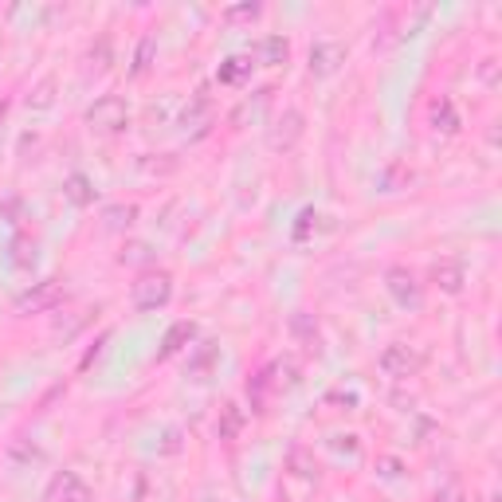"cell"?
I'll return each instance as SVG.
<instances>
[{
  "label": "cell",
  "mask_w": 502,
  "mask_h": 502,
  "mask_svg": "<svg viewBox=\"0 0 502 502\" xmlns=\"http://www.w3.org/2000/svg\"><path fill=\"white\" fill-rule=\"evenodd\" d=\"M169 298H173V275L169 271L149 267V271H142L130 283V303H134V311H142V314L162 311V306H169Z\"/></svg>",
  "instance_id": "obj_1"
},
{
  "label": "cell",
  "mask_w": 502,
  "mask_h": 502,
  "mask_svg": "<svg viewBox=\"0 0 502 502\" xmlns=\"http://www.w3.org/2000/svg\"><path fill=\"white\" fill-rule=\"evenodd\" d=\"M424 361H428V354H424L420 346H412V341H389V346L381 349L377 365H381L384 377L409 381V377H416V373L424 369Z\"/></svg>",
  "instance_id": "obj_2"
},
{
  "label": "cell",
  "mask_w": 502,
  "mask_h": 502,
  "mask_svg": "<svg viewBox=\"0 0 502 502\" xmlns=\"http://www.w3.org/2000/svg\"><path fill=\"white\" fill-rule=\"evenodd\" d=\"M87 126L94 134H122L130 126V106L119 94H102V99L91 102L87 110Z\"/></svg>",
  "instance_id": "obj_3"
},
{
  "label": "cell",
  "mask_w": 502,
  "mask_h": 502,
  "mask_svg": "<svg viewBox=\"0 0 502 502\" xmlns=\"http://www.w3.org/2000/svg\"><path fill=\"white\" fill-rule=\"evenodd\" d=\"M306 134V119L303 110H295V106H286L283 114H275L271 126H267V145L275 149V154H291V149L303 142Z\"/></svg>",
  "instance_id": "obj_4"
},
{
  "label": "cell",
  "mask_w": 502,
  "mask_h": 502,
  "mask_svg": "<svg viewBox=\"0 0 502 502\" xmlns=\"http://www.w3.org/2000/svg\"><path fill=\"white\" fill-rule=\"evenodd\" d=\"M384 291L392 295V303L401 311H420L424 306V283L416 279V271H409V267H389L384 271Z\"/></svg>",
  "instance_id": "obj_5"
},
{
  "label": "cell",
  "mask_w": 502,
  "mask_h": 502,
  "mask_svg": "<svg viewBox=\"0 0 502 502\" xmlns=\"http://www.w3.org/2000/svg\"><path fill=\"white\" fill-rule=\"evenodd\" d=\"M63 303V283L59 279H44V283H31L24 295L16 298V314H48L56 311V306Z\"/></svg>",
  "instance_id": "obj_6"
},
{
  "label": "cell",
  "mask_w": 502,
  "mask_h": 502,
  "mask_svg": "<svg viewBox=\"0 0 502 502\" xmlns=\"http://www.w3.org/2000/svg\"><path fill=\"white\" fill-rule=\"evenodd\" d=\"M306 59H311V63H306L311 75H318V79H330V75L341 71V63H346V44H338V40H318Z\"/></svg>",
  "instance_id": "obj_7"
},
{
  "label": "cell",
  "mask_w": 502,
  "mask_h": 502,
  "mask_svg": "<svg viewBox=\"0 0 502 502\" xmlns=\"http://www.w3.org/2000/svg\"><path fill=\"white\" fill-rule=\"evenodd\" d=\"M48 502H94V498H91V487L75 471H56L48 483Z\"/></svg>",
  "instance_id": "obj_8"
},
{
  "label": "cell",
  "mask_w": 502,
  "mask_h": 502,
  "mask_svg": "<svg viewBox=\"0 0 502 502\" xmlns=\"http://www.w3.org/2000/svg\"><path fill=\"white\" fill-rule=\"evenodd\" d=\"M463 279H467L463 260H440L432 267V283L440 286L444 295H459V291H463Z\"/></svg>",
  "instance_id": "obj_9"
},
{
  "label": "cell",
  "mask_w": 502,
  "mask_h": 502,
  "mask_svg": "<svg viewBox=\"0 0 502 502\" xmlns=\"http://www.w3.org/2000/svg\"><path fill=\"white\" fill-rule=\"evenodd\" d=\"M428 122H432V130L436 134H459V114H455V106H452V99H436L432 106H428Z\"/></svg>",
  "instance_id": "obj_10"
},
{
  "label": "cell",
  "mask_w": 502,
  "mask_h": 502,
  "mask_svg": "<svg viewBox=\"0 0 502 502\" xmlns=\"http://www.w3.org/2000/svg\"><path fill=\"white\" fill-rule=\"evenodd\" d=\"M192 338H197V326L192 322H173L165 330V338H162V357H177L181 349H189Z\"/></svg>",
  "instance_id": "obj_11"
},
{
  "label": "cell",
  "mask_w": 502,
  "mask_h": 502,
  "mask_svg": "<svg viewBox=\"0 0 502 502\" xmlns=\"http://www.w3.org/2000/svg\"><path fill=\"white\" fill-rule=\"evenodd\" d=\"M286 467L298 475V479H306V483H318V463H314V455H311V447H303V444H295L291 452H286Z\"/></svg>",
  "instance_id": "obj_12"
},
{
  "label": "cell",
  "mask_w": 502,
  "mask_h": 502,
  "mask_svg": "<svg viewBox=\"0 0 502 502\" xmlns=\"http://www.w3.org/2000/svg\"><path fill=\"white\" fill-rule=\"evenodd\" d=\"M251 67H255L251 56H232V59H224V63H220V83H224V87H240V83L251 75Z\"/></svg>",
  "instance_id": "obj_13"
},
{
  "label": "cell",
  "mask_w": 502,
  "mask_h": 502,
  "mask_svg": "<svg viewBox=\"0 0 502 502\" xmlns=\"http://www.w3.org/2000/svg\"><path fill=\"white\" fill-rule=\"evenodd\" d=\"M63 197H67L71 205L87 208L91 200H94V185H91V177H83V173H71L67 181H63Z\"/></svg>",
  "instance_id": "obj_14"
},
{
  "label": "cell",
  "mask_w": 502,
  "mask_h": 502,
  "mask_svg": "<svg viewBox=\"0 0 502 502\" xmlns=\"http://www.w3.org/2000/svg\"><path fill=\"white\" fill-rule=\"evenodd\" d=\"M240 432H243V409L240 404H224L220 420H216V436L220 440H236Z\"/></svg>",
  "instance_id": "obj_15"
},
{
  "label": "cell",
  "mask_w": 502,
  "mask_h": 502,
  "mask_svg": "<svg viewBox=\"0 0 502 502\" xmlns=\"http://www.w3.org/2000/svg\"><path fill=\"white\" fill-rule=\"evenodd\" d=\"M286 56H291V48H286L283 36H271V40H263V44L255 48V59L267 63V67H279V63H286Z\"/></svg>",
  "instance_id": "obj_16"
},
{
  "label": "cell",
  "mask_w": 502,
  "mask_h": 502,
  "mask_svg": "<svg viewBox=\"0 0 502 502\" xmlns=\"http://www.w3.org/2000/svg\"><path fill=\"white\" fill-rule=\"evenodd\" d=\"M102 224L110 232H126V228H134L137 224V205H110L102 212Z\"/></svg>",
  "instance_id": "obj_17"
},
{
  "label": "cell",
  "mask_w": 502,
  "mask_h": 502,
  "mask_svg": "<svg viewBox=\"0 0 502 502\" xmlns=\"http://www.w3.org/2000/svg\"><path fill=\"white\" fill-rule=\"evenodd\" d=\"M271 87H267V91H260V94H255V99H248V102H243V106H236V110H232V126H243V122H248V119H255V114H260L263 110V106L267 102H271Z\"/></svg>",
  "instance_id": "obj_18"
},
{
  "label": "cell",
  "mask_w": 502,
  "mask_h": 502,
  "mask_svg": "<svg viewBox=\"0 0 502 502\" xmlns=\"http://www.w3.org/2000/svg\"><path fill=\"white\" fill-rule=\"evenodd\" d=\"M228 24H248V20H260L263 16V4H255V0H248V4H232L220 13Z\"/></svg>",
  "instance_id": "obj_19"
},
{
  "label": "cell",
  "mask_w": 502,
  "mask_h": 502,
  "mask_svg": "<svg viewBox=\"0 0 502 502\" xmlns=\"http://www.w3.org/2000/svg\"><path fill=\"white\" fill-rule=\"evenodd\" d=\"M291 330H295V338H303L311 349H318V322H314V314H295Z\"/></svg>",
  "instance_id": "obj_20"
},
{
  "label": "cell",
  "mask_w": 502,
  "mask_h": 502,
  "mask_svg": "<svg viewBox=\"0 0 502 502\" xmlns=\"http://www.w3.org/2000/svg\"><path fill=\"white\" fill-rule=\"evenodd\" d=\"M154 51H157V40L154 36H142V44L134 51V75H145L149 63H154Z\"/></svg>",
  "instance_id": "obj_21"
},
{
  "label": "cell",
  "mask_w": 502,
  "mask_h": 502,
  "mask_svg": "<svg viewBox=\"0 0 502 502\" xmlns=\"http://www.w3.org/2000/svg\"><path fill=\"white\" fill-rule=\"evenodd\" d=\"M13 263H16V267H31V263H36V240L20 236V240L13 243Z\"/></svg>",
  "instance_id": "obj_22"
},
{
  "label": "cell",
  "mask_w": 502,
  "mask_h": 502,
  "mask_svg": "<svg viewBox=\"0 0 502 502\" xmlns=\"http://www.w3.org/2000/svg\"><path fill=\"white\" fill-rule=\"evenodd\" d=\"M318 220H326L322 212H314V208H306L303 216H298V224H295V240H311V228L318 232Z\"/></svg>",
  "instance_id": "obj_23"
},
{
  "label": "cell",
  "mask_w": 502,
  "mask_h": 502,
  "mask_svg": "<svg viewBox=\"0 0 502 502\" xmlns=\"http://www.w3.org/2000/svg\"><path fill=\"white\" fill-rule=\"evenodd\" d=\"M330 447H334L338 455H346V459H357V455H361L357 436H330Z\"/></svg>",
  "instance_id": "obj_24"
},
{
  "label": "cell",
  "mask_w": 502,
  "mask_h": 502,
  "mask_svg": "<svg viewBox=\"0 0 502 502\" xmlns=\"http://www.w3.org/2000/svg\"><path fill=\"white\" fill-rule=\"evenodd\" d=\"M432 502H467V495H463V483H459V479H447V483H444V487L432 495Z\"/></svg>",
  "instance_id": "obj_25"
},
{
  "label": "cell",
  "mask_w": 502,
  "mask_h": 502,
  "mask_svg": "<svg viewBox=\"0 0 502 502\" xmlns=\"http://www.w3.org/2000/svg\"><path fill=\"white\" fill-rule=\"evenodd\" d=\"M51 91H56V83H51V79H44L36 91L28 94V106H36V110H44V106H51Z\"/></svg>",
  "instance_id": "obj_26"
},
{
  "label": "cell",
  "mask_w": 502,
  "mask_h": 502,
  "mask_svg": "<svg viewBox=\"0 0 502 502\" xmlns=\"http://www.w3.org/2000/svg\"><path fill=\"white\" fill-rule=\"evenodd\" d=\"M212 365H216V346H205V349H200V357L192 361V373H197V377H205Z\"/></svg>",
  "instance_id": "obj_27"
},
{
  "label": "cell",
  "mask_w": 502,
  "mask_h": 502,
  "mask_svg": "<svg viewBox=\"0 0 502 502\" xmlns=\"http://www.w3.org/2000/svg\"><path fill=\"white\" fill-rule=\"evenodd\" d=\"M401 459H392V455H384V459H377V475L381 479H401Z\"/></svg>",
  "instance_id": "obj_28"
},
{
  "label": "cell",
  "mask_w": 502,
  "mask_h": 502,
  "mask_svg": "<svg viewBox=\"0 0 502 502\" xmlns=\"http://www.w3.org/2000/svg\"><path fill=\"white\" fill-rule=\"evenodd\" d=\"M13 459H36V463H40V459H44V452H40L36 444L28 447L24 440H16V444H13Z\"/></svg>",
  "instance_id": "obj_29"
},
{
  "label": "cell",
  "mask_w": 502,
  "mask_h": 502,
  "mask_svg": "<svg viewBox=\"0 0 502 502\" xmlns=\"http://www.w3.org/2000/svg\"><path fill=\"white\" fill-rule=\"evenodd\" d=\"M479 79H483L487 87H495V83H498V59H483V67H479Z\"/></svg>",
  "instance_id": "obj_30"
}]
</instances>
